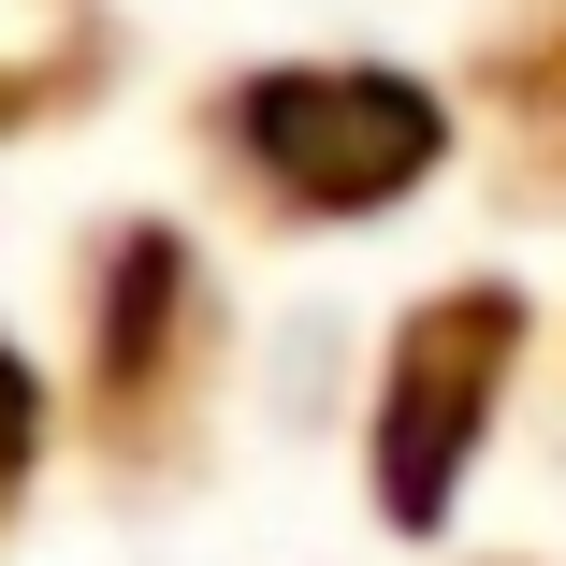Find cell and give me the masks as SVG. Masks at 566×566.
Wrapping results in <instances>:
<instances>
[{
  "label": "cell",
  "instance_id": "6da1fadb",
  "mask_svg": "<svg viewBox=\"0 0 566 566\" xmlns=\"http://www.w3.org/2000/svg\"><path fill=\"white\" fill-rule=\"evenodd\" d=\"M233 146L291 189V203H378L436 160V117H421V87L392 73H262L233 102Z\"/></svg>",
  "mask_w": 566,
  "mask_h": 566
},
{
  "label": "cell",
  "instance_id": "7a4b0ae2",
  "mask_svg": "<svg viewBox=\"0 0 566 566\" xmlns=\"http://www.w3.org/2000/svg\"><path fill=\"white\" fill-rule=\"evenodd\" d=\"M494 349H509V291H465V305H436V319L407 334L392 421H378V465H392V509H407V523H421L436 480H450V436L494 407Z\"/></svg>",
  "mask_w": 566,
  "mask_h": 566
},
{
  "label": "cell",
  "instance_id": "3957f363",
  "mask_svg": "<svg viewBox=\"0 0 566 566\" xmlns=\"http://www.w3.org/2000/svg\"><path fill=\"white\" fill-rule=\"evenodd\" d=\"M15 450H30V378L0 364V494H15Z\"/></svg>",
  "mask_w": 566,
  "mask_h": 566
}]
</instances>
